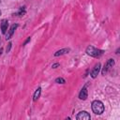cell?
I'll list each match as a JSON object with an SVG mask.
<instances>
[{"label":"cell","mask_w":120,"mask_h":120,"mask_svg":"<svg viewBox=\"0 0 120 120\" xmlns=\"http://www.w3.org/2000/svg\"><path fill=\"white\" fill-rule=\"evenodd\" d=\"M76 118H77L78 120H89V119L91 118V116H90V114H89L87 112L82 111V112H80L77 114Z\"/></svg>","instance_id":"3"},{"label":"cell","mask_w":120,"mask_h":120,"mask_svg":"<svg viewBox=\"0 0 120 120\" xmlns=\"http://www.w3.org/2000/svg\"><path fill=\"white\" fill-rule=\"evenodd\" d=\"M0 15H1V11H0Z\"/></svg>","instance_id":"13"},{"label":"cell","mask_w":120,"mask_h":120,"mask_svg":"<svg viewBox=\"0 0 120 120\" xmlns=\"http://www.w3.org/2000/svg\"><path fill=\"white\" fill-rule=\"evenodd\" d=\"M113 65H114V61H113V59H109V60L107 61V63L104 65V68H103L101 73H102L103 75H104L105 73H107V71H108L111 68H112Z\"/></svg>","instance_id":"4"},{"label":"cell","mask_w":120,"mask_h":120,"mask_svg":"<svg viewBox=\"0 0 120 120\" xmlns=\"http://www.w3.org/2000/svg\"><path fill=\"white\" fill-rule=\"evenodd\" d=\"M0 2H1V0H0Z\"/></svg>","instance_id":"15"},{"label":"cell","mask_w":120,"mask_h":120,"mask_svg":"<svg viewBox=\"0 0 120 120\" xmlns=\"http://www.w3.org/2000/svg\"><path fill=\"white\" fill-rule=\"evenodd\" d=\"M69 52V50H68V49H63V50H60V51L56 52L54 53V55H55V56L62 55V54H64V53H66V52Z\"/></svg>","instance_id":"10"},{"label":"cell","mask_w":120,"mask_h":120,"mask_svg":"<svg viewBox=\"0 0 120 120\" xmlns=\"http://www.w3.org/2000/svg\"><path fill=\"white\" fill-rule=\"evenodd\" d=\"M58 66H59V64H54V65H52V68H56V67H58Z\"/></svg>","instance_id":"12"},{"label":"cell","mask_w":120,"mask_h":120,"mask_svg":"<svg viewBox=\"0 0 120 120\" xmlns=\"http://www.w3.org/2000/svg\"><path fill=\"white\" fill-rule=\"evenodd\" d=\"M99 69H100V63H98L94 67V68L92 69V71H91V77L92 78H96L98 76V72H99Z\"/></svg>","instance_id":"5"},{"label":"cell","mask_w":120,"mask_h":120,"mask_svg":"<svg viewBox=\"0 0 120 120\" xmlns=\"http://www.w3.org/2000/svg\"><path fill=\"white\" fill-rule=\"evenodd\" d=\"M92 110L96 114H101L104 112V105L99 100H94L92 102Z\"/></svg>","instance_id":"1"},{"label":"cell","mask_w":120,"mask_h":120,"mask_svg":"<svg viewBox=\"0 0 120 120\" xmlns=\"http://www.w3.org/2000/svg\"><path fill=\"white\" fill-rule=\"evenodd\" d=\"M86 52H87V54H89L93 57H99L103 53V52L101 50H98L93 46H88L86 48Z\"/></svg>","instance_id":"2"},{"label":"cell","mask_w":120,"mask_h":120,"mask_svg":"<svg viewBox=\"0 0 120 120\" xmlns=\"http://www.w3.org/2000/svg\"><path fill=\"white\" fill-rule=\"evenodd\" d=\"M8 22L7 20H2V22H1V30H2L3 34H6V32L8 30Z\"/></svg>","instance_id":"7"},{"label":"cell","mask_w":120,"mask_h":120,"mask_svg":"<svg viewBox=\"0 0 120 120\" xmlns=\"http://www.w3.org/2000/svg\"><path fill=\"white\" fill-rule=\"evenodd\" d=\"M0 43H1V41H0Z\"/></svg>","instance_id":"14"},{"label":"cell","mask_w":120,"mask_h":120,"mask_svg":"<svg viewBox=\"0 0 120 120\" xmlns=\"http://www.w3.org/2000/svg\"><path fill=\"white\" fill-rule=\"evenodd\" d=\"M17 27H18V24H13V25H11V27H10L9 31H8V34L6 35V37H7V39H8V38H11L12 34L14 33V30H15Z\"/></svg>","instance_id":"8"},{"label":"cell","mask_w":120,"mask_h":120,"mask_svg":"<svg viewBox=\"0 0 120 120\" xmlns=\"http://www.w3.org/2000/svg\"><path fill=\"white\" fill-rule=\"evenodd\" d=\"M87 90H86V87L84 86L82 90H81V92H80V94H79V98H81V99H86L87 98Z\"/></svg>","instance_id":"6"},{"label":"cell","mask_w":120,"mask_h":120,"mask_svg":"<svg viewBox=\"0 0 120 120\" xmlns=\"http://www.w3.org/2000/svg\"><path fill=\"white\" fill-rule=\"evenodd\" d=\"M55 82H56L57 83H65V80H64L63 78H57V79L55 80Z\"/></svg>","instance_id":"11"},{"label":"cell","mask_w":120,"mask_h":120,"mask_svg":"<svg viewBox=\"0 0 120 120\" xmlns=\"http://www.w3.org/2000/svg\"><path fill=\"white\" fill-rule=\"evenodd\" d=\"M40 93H41V88L40 87H38L37 90H36V92H35V94H34V101H36V100H38V98H39V96H40Z\"/></svg>","instance_id":"9"}]
</instances>
